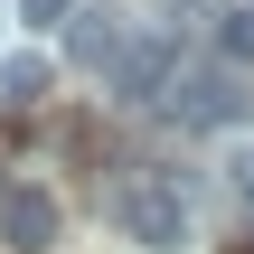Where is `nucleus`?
Here are the masks:
<instances>
[{
  "label": "nucleus",
  "instance_id": "5",
  "mask_svg": "<svg viewBox=\"0 0 254 254\" xmlns=\"http://www.w3.org/2000/svg\"><path fill=\"white\" fill-rule=\"evenodd\" d=\"M47 94V57L38 47H9L0 57V113H19V104H38Z\"/></svg>",
  "mask_w": 254,
  "mask_h": 254
},
{
  "label": "nucleus",
  "instance_id": "8",
  "mask_svg": "<svg viewBox=\"0 0 254 254\" xmlns=\"http://www.w3.org/2000/svg\"><path fill=\"white\" fill-rule=\"evenodd\" d=\"M226 179H236V198H245V207H254V141H245V151H236V160H226Z\"/></svg>",
  "mask_w": 254,
  "mask_h": 254
},
{
  "label": "nucleus",
  "instance_id": "7",
  "mask_svg": "<svg viewBox=\"0 0 254 254\" xmlns=\"http://www.w3.org/2000/svg\"><path fill=\"white\" fill-rule=\"evenodd\" d=\"M75 9H85V0H19V19H28V28H57V19H75Z\"/></svg>",
  "mask_w": 254,
  "mask_h": 254
},
{
  "label": "nucleus",
  "instance_id": "3",
  "mask_svg": "<svg viewBox=\"0 0 254 254\" xmlns=\"http://www.w3.org/2000/svg\"><path fill=\"white\" fill-rule=\"evenodd\" d=\"M132 38H141V28H132L123 9H75V28H66V57H75V66H94V75H113V66L132 57Z\"/></svg>",
  "mask_w": 254,
  "mask_h": 254
},
{
  "label": "nucleus",
  "instance_id": "6",
  "mask_svg": "<svg viewBox=\"0 0 254 254\" xmlns=\"http://www.w3.org/2000/svg\"><path fill=\"white\" fill-rule=\"evenodd\" d=\"M217 47H226V66H254V0H236V9H226Z\"/></svg>",
  "mask_w": 254,
  "mask_h": 254
},
{
  "label": "nucleus",
  "instance_id": "1",
  "mask_svg": "<svg viewBox=\"0 0 254 254\" xmlns=\"http://www.w3.org/2000/svg\"><path fill=\"white\" fill-rule=\"evenodd\" d=\"M104 217H113L132 245H151V254H179V245H189V189H179L170 170H132V179H113Z\"/></svg>",
  "mask_w": 254,
  "mask_h": 254
},
{
  "label": "nucleus",
  "instance_id": "2",
  "mask_svg": "<svg viewBox=\"0 0 254 254\" xmlns=\"http://www.w3.org/2000/svg\"><path fill=\"white\" fill-rule=\"evenodd\" d=\"M170 113H179V132H236L254 123V75L245 66H179L170 75Z\"/></svg>",
  "mask_w": 254,
  "mask_h": 254
},
{
  "label": "nucleus",
  "instance_id": "4",
  "mask_svg": "<svg viewBox=\"0 0 254 254\" xmlns=\"http://www.w3.org/2000/svg\"><path fill=\"white\" fill-rule=\"evenodd\" d=\"M0 245H19V254H47L57 245V198L47 189H0Z\"/></svg>",
  "mask_w": 254,
  "mask_h": 254
}]
</instances>
